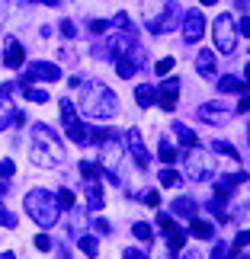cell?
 Here are the masks:
<instances>
[{
	"label": "cell",
	"instance_id": "obj_1",
	"mask_svg": "<svg viewBox=\"0 0 250 259\" xmlns=\"http://www.w3.org/2000/svg\"><path fill=\"white\" fill-rule=\"evenodd\" d=\"M29 160L35 166H58L64 160V144L58 132L45 122H32V144H29Z\"/></svg>",
	"mask_w": 250,
	"mask_h": 259
},
{
	"label": "cell",
	"instance_id": "obj_2",
	"mask_svg": "<svg viewBox=\"0 0 250 259\" xmlns=\"http://www.w3.org/2000/svg\"><path fill=\"white\" fill-rule=\"evenodd\" d=\"M81 96H77V109L87 118H113L119 112V99L106 83H81Z\"/></svg>",
	"mask_w": 250,
	"mask_h": 259
},
{
	"label": "cell",
	"instance_id": "obj_3",
	"mask_svg": "<svg viewBox=\"0 0 250 259\" xmlns=\"http://www.w3.org/2000/svg\"><path fill=\"white\" fill-rule=\"evenodd\" d=\"M26 211L39 227H55L58 218H61V208H58L55 195L45 192V189H32V192L26 195Z\"/></svg>",
	"mask_w": 250,
	"mask_h": 259
},
{
	"label": "cell",
	"instance_id": "obj_4",
	"mask_svg": "<svg viewBox=\"0 0 250 259\" xmlns=\"http://www.w3.org/2000/svg\"><path fill=\"white\" fill-rule=\"evenodd\" d=\"M212 42L222 55H234L237 52V23L231 13H222L212 23Z\"/></svg>",
	"mask_w": 250,
	"mask_h": 259
},
{
	"label": "cell",
	"instance_id": "obj_5",
	"mask_svg": "<svg viewBox=\"0 0 250 259\" xmlns=\"http://www.w3.org/2000/svg\"><path fill=\"white\" fill-rule=\"evenodd\" d=\"M186 163V179H196V183H202V179L212 173V157H208V151H202L199 144H193L183 157Z\"/></svg>",
	"mask_w": 250,
	"mask_h": 259
},
{
	"label": "cell",
	"instance_id": "obj_6",
	"mask_svg": "<svg viewBox=\"0 0 250 259\" xmlns=\"http://www.w3.org/2000/svg\"><path fill=\"white\" fill-rule=\"evenodd\" d=\"M58 109H61V125H64L67 138H71L74 144H87V128L81 125V118H77V106L71 103V99H61Z\"/></svg>",
	"mask_w": 250,
	"mask_h": 259
},
{
	"label": "cell",
	"instance_id": "obj_7",
	"mask_svg": "<svg viewBox=\"0 0 250 259\" xmlns=\"http://www.w3.org/2000/svg\"><path fill=\"white\" fill-rule=\"evenodd\" d=\"M13 83H0V128H7L10 122H16V125H23L26 122V115L23 112H19V109L13 106V99H10V96H13Z\"/></svg>",
	"mask_w": 250,
	"mask_h": 259
},
{
	"label": "cell",
	"instance_id": "obj_8",
	"mask_svg": "<svg viewBox=\"0 0 250 259\" xmlns=\"http://www.w3.org/2000/svg\"><path fill=\"white\" fill-rule=\"evenodd\" d=\"M119 160H122V144H119L116 138L109 135L106 141L99 144V166H103V176H106V173H116Z\"/></svg>",
	"mask_w": 250,
	"mask_h": 259
},
{
	"label": "cell",
	"instance_id": "obj_9",
	"mask_svg": "<svg viewBox=\"0 0 250 259\" xmlns=\"http://www.w3.org/2000/svg\"><path fill=\"white\" fill-rule=\"evenodd\" d=\"M154 103H161V109L164 112H173L176 109V99H180V77H173V74H167V80L161 83V90H154Z\"/></svg>",
	"mask_w": 250,
	"mask_h": 259
},
{
	"label": "cell",
	"instance_id": "obj_10",
	"mask_svg": "<svg viewBox=\"0 0 250 259\" xmlns=\"http://www.w3.org/2000/svg\"><path fill=\"white\" fill-rule=\"evenodd\" d=\"M61 77V67L58 64H48V61H32L26 67V80H45V83H55Z\"/></svg>",
	"mask_w": 250,
	"mask_h": 259
},
{
	"label": "cell",
	"instance_id": "obj_11",
	"mask_svg": "<svg viewBox=\"0 0 250 259\" xmlns=\"http://www.w3.org/2000/svg\"><path fill=\"white\" fill-rule=\"evenodd\" d=\"M202 32H205L202 13H199V10H189L186 19H183V38H186V45H196L199 38H202Z\"/></svg>",
	"mask_w": 250,
	"mask_h": 259
},
{
	"label": "cell",
	"instance_id": "obj_12",
	"mask_svg": "<svg viewBox=\"0 0 250 259\" xmlns=\"http://www.w3.org/2000/svg\"><path fill=\"white\" fill-rule=\"evenodd\" d=\"M167 4L170 0H141V16H145V23L154 35H157V19H161V13L167 10Z\"/></svg>",
	"mask_w": 250,
	"mask_h": 259
},
{
	"label": "cell",
	"instance_id": "obj_13",
	"mask_svg": "<svg viewBox=\"0 0 250 259\" xmlns=\"http://www.w3.org/2000/svg\"><path fill=\"white\" fill-rule=\"evenodd\" d=\"M128 151H132V157H135V163H138V170H148L151 166V157H148V151H145V141H141V135L135 132H128Z\"/></svg>",
	"mask_w": 250,
	"mask_h": 259
},
{
	"label": "cell",
	"instance_id": "obj_14",
	"mask_svg": "<svg viewBox=\"0 0 250 259\" xmlns=\"http://www.w3.org/2000/svg\"><path fill=\"white\" fill-rule=\"evenodd\" d=\"M180 23H183V13H180V7H176V4H167L164 16L157 19V35H161V32H176Z\"/></svg>",
	"mask_w": 250,
	"mask_h": 259
},
{
	"label": "cell",
	"instance_id": "obj_15",
	"mask_svg": "<svg viewBox=\"0 0 250 259\" xmlns=\"http://www.w3.org/2000/svg\"><path fill=\"white\" fill-rule=\"evenodd\" d=\"M196 67H199V77H205V80H212V77L218 74V61H215L212 48H202V52H199Z\"/></svg>",
	"mask_w": 250,
	"mask_h": 259
},
{
	"label": "cell",
	"instance_id": "obj_16",
	"mask_svg": "<svg viewBox=\"0 0 250 259\" xmlns=\"http://www.w3.org/2000/svg\"><path fill=\"white\" fill-rule=\"evenodd\" d=\"M4 61H7V67H23L26 64V52H23V45L16 42V38H7V48H4Z\"/></svg>",
	"mask_w": 250,
	"mask_h": 259
},
{
	"label": "cell",
	"instance_id": "obj_17",
	"mask_svg": "<svg viewBox=\"0 0 250 259\" xmlns=\"http://www.w3.org/2000/svg\"><path fill=\"white\" fill-rule=\"evenodd\" d=\"M199 118L202 122H212V125H225L228 118H231V112L222 106H199Z\"/></svg>",
	"mask_w": 250,
	"mask_h": 259
},
{
	"label": "cell",
	"instance_id": "obj_18",
	"mask_svg": "<svg viewBox=\"0 0 250 259\" xmlns=\"http://www.w3.org/2000/svg\"><path fill=\"white\" fill-rule=\"evenodd\" d=\"M189 234H193V237H199V240H212V237H215V227H212V221L193 218V221H189Z\"/></svg>",
	"mask_w": 250,
	"mask_h": 259
},
{
	"label": "cell",
	"instance_id": "obj_19",
	"mask_svg": "<svg viewBox=\"0 0 250 259\" xmlns=\"http://www.w3.org/2000/svg\"><path fill=\"white\" fill-rule=\"evenodd\" d=\"M106 202H103V186L99 183H87V208L90 211H99Z\"/></svg>",
	"mask_w": 250,
	"mask_h": 259
},
{
	"label": "cell",
	"instance_id": "obj_20",
	"mask_svg": "<svg viewBox=\"0 0 250 259\" xmlns=\"http://www.w3.org/2000/svg\"><path fill=\"white\" fill-rule=\"evenodd\" d=\"M154 96H157V93H154L151 83H138V87H135V103L141 106V109H151V106H154Z\"/></svg>",
	"mask_w": 250,
	"mask_h": 259
},
{
	"label": "cell",
	"instance_id": "obj_21",
	"mask_svg": "<svg viewBox=\"0 0 250 259\" xmlns=\"http://www.w3.org/2000/svg\"><path fill=\"white\" fill-rule=\"evenodd\" d=\"M218 90H222V93H244V90H247V83L228 74V77H218Z\"/></svg>",
	"mask_w": 250,
	"mask_h": 259
},
{
	"label": "cell",
	"instance_id": "obj_22",
	"mask_svg": "<svg viewBox=\"0 0 250 259\" xmlns=\"http://www.w3.org/2000/svg\"><path fill=\"white\" fill-rule=\"evenodd\" d=\"M77 243H81L84 256H90V259H93V256L99 253V240H96L93 234H81V237H77Z\"/></svg>",
	"mask_w": 250,
	"mask_h": 259
},
{
	"label": "cell",
	"instance_id": "obj_23",
	"mask_svg": "<svg viewBox=\"0 0 250 259\" xmlns=\"http://www.w3.org/2000/svg\"><path fill=\"white\" fill-rule=\"evenodd\" d=\"M173 132H176V138H180V144H186V147H193V144H199V138H196V132L193 128H186V125H173Z\"/></svg>",
	"mask_w": 250,
	"mask_h": 259
},
{
	"label": "cell",
	"instance_id": "obj_24",
	"mask_svg": "<svg viewBox=\"0 0 250 259\" xmlns=\"http://www.w3.org/2000/svg\"><path fill=\"white\" fill-rule=\"evenodd\" d=\"M55 202H58V208H61V211H71V208L77 205V198H74V192H71V189H58Z\"/></svg>",
	"mask_w": 250,
	"mask_h": 259
},
{
	"label": "cell",
	"instance_id": "obj_25",
	"mask_svg": "<svg viewBox=\"0 0 250 259\" xmlns=\"http://www.w3.org/2000/svg\"><path fill=\"white\" fill-rule=\"evenodd\" d=\"M173 214L196 218V202H193V198H176V202H173Z\"/></svg>",
	"mask_w": 250,
	"mask_h": 259
},
{
	"label": "cell",
	"instance_id": "obj_26",
	"mask_svg": "<svg viewBox=\"0 0 250 259\" xmlns=\"http://www.w3.org/2000/svg\"><path fill=\"white\" fill-rule=\"evenodd\" d=\"M81 176L87 179V183H96V179L103 176V166H99V163H87V160H84V163H81Z\"/></svg>",
	"mask_w": 250,
	"mask_h": 259
},
{
	"label": "cell",
	"instance_id": "obj_27",
	"mask_svg": "<svg viewBox=\"0 0 250 259\" xmlns=\"http://www.w3.org/2000/svg\"><path fill=\"white\" fill-rule=\"evenodd\" d=\"M71 214H74V218H71V234H74V237H81V234H87V231H84V227H87V221H84L81 208L74 205V208H71Z\"/></svg>",
	"mask_w": 250,
	"mask_h": 259
},
{
	"label": "cell",
	"instance_id": "obj_28",
	"mask_svg": "<svg viewBox=\"0 0 250 259\" xmlns=\"http://www.w3.org/2000/svg\"><path fill=\"white\" fill-rule=\"evenodd\" d=\"M167 246H170L173 253H176V250H183V246H186V234L180 231V227H176V231H170V234H167Z\"/></svg>",
	"mask_w": 250,
	"mask_h": 259
},
{
	"label": "cell",
	"instance_id": "obj_29",
	"mask_svg": "<svg viewBox=\"0 0 250 259\" xmlns=\"http://www.w3.org/2000/svg\"><path fill=\"white\" fill-rule=\"evenodd\" d=\"M132 234L138 237V240H151V237H154V227L148 224V221H135V227H132Z\"/></svg>",
	"mask_w": 250,
	"mask_h": 259
},
{
	"label": "cell",
	"instance_id": "obj_30",
	"mask_svg": "<svg viewBox=\"0 0 250 259\" xmlns=\"http://www.w3.org/2000/svg\"><path fill=\"white\" fill-rule=\"evenodd\" d=\"M180 183H183V176H180L176 170H161V186H167V189H176Z\"/></svg>",
	"mask_w": 250,
	"mask_h": 259
},
{
	"label": "cell",
	"instance_id": "obj_31",
	"mask_svg": "<svg viewBox=\"0 0 250 259\" xmlns=\"http://www.w3.org/2000/svg\"><path fill=\"white\" fill-rule=\"evenodd\" d=\"M157 231H161V234H170V231H176V221H173V218H170V214H161V211H157Z\"/></svg>",
	"mask_w": 250,
	"mask_h": 259
},
{
	"label": "cell",
	"instance_id": "obj_32",
	"mask_svg": "<svg viewBox=\"0 0 250 259\" xmlns=\"http://www.w3.org/2000/svg\"><path fill=\"white\" fill-rule=\"evenodd\" d=\"M157 154H161V160H164V163H173L176 157H180V154H176V147L170 144V141H161V151H157Z\"/></svg>",
	"mask_w": 250,
	"mask_h": 259
},
{
	"label": "cell",
	"instance_id": "obj_33",
	"mask_svg": "<svg viewBox=\"0 0 250 259\" xmlns=\"http://www.w3.org/2000/svg\"><path fill=\"white\" fill-rule=\"evenodd\" d=\"M212 151H218V154H225V157H237V151L228 141H212Z\"/></svg>",
	"mask_w": 250,
	"mask_h": 259
},
{
	"label": "cell",
	"instance_id": "obj_34",
	"mask_svg": "<svg viewBox=\"0 0 250 259\" xmlns=\"http://www.w3.org/2000/svg\"><path fill=\"white\" fill-rule=\"evenodd\" d=\"M231 246H234V253H241L244 246H250V231H241V234L234 237V243H231Z\"/></svg>",
	"mask_w": 250,
	"mask_h": 259
},
{
	"label": "cell",
	"instance_id": "obj_35",
	"mask_svg": "<svg viewBox=\"0 0 250 259\" xmlns=\"http://www.w3.org/2000/svg\"><path fill=\"white\" fill-rule=\"evenodd\" d=\"M113 26H116V29H125V32H135V29H132V23H128V13H116Z\"/></svg>",
	"mask_w": 250,
	"mask_h": 259
},
{
	"label": "cell",
	"instance_id": "obj_36",
	"mask_svg": "<svg viewBox=\"0 0 250 259\" xmlns=\"http://www.w3.org/2000/svg\"><path fill=\"white\" fill-rule=\"evenodd\" d=\"M0 224H4V227H16V214L7 211L4 205H0Z\"/></svg>",
	"mask_w": 250,
	"mask_h": 259
},
{
	"label": "cell",
	"instance_id": "obj_37",
	"mask_svg": "<svg viewBox=\"0 0 250 259\" xmlns=\"http://www.w3.org/2000/svg\"><path fill=\"white\" fill-rule=\"evenodd\" d=\"M141 198H145V205H151V208H161V192H154V189H148V192H145Z\"/></svg>",
	"mask_w": 250,
	"mask_h": 259
},
{
	"label": "cell",
	"instance_id": "obj_38",
	"mask_svg": "<svg viewBox=\"0 0 250 259\" xmlns=\"http://www.w3.org/2000/svg\"><path fill=\"white\" fill-rule=\"evenodd\" d=\"M58 29H61L64 38H74V35H77V26L71 23V19H61V26H58Z\"/></svg>",
	"mask_w": 250,
	"mask_h": 259
},
{
	"label": "cell",
	"instance_id": "obj_39",
	"mask_svg": "<svg viewBox=\"0 0 250 259\" xmlns=\"http://www.w3.org/2000/svg\"><path fill=\"white\" fill-rule=\"evenodd\" d=\"M173 64H176L173 58H161V61H157V67H154V71H157V74H170V71H173Z\"/></svg>",
	"mask_w": 250,
	"mask_h": 259
},
{
	"label": "cell",
	"instance_id": "obj_40",
	"mask_svg": "<svg viewBox=\"0 0 250 259\" xmlns=\"http://www.w3.org/2000/svg\"><path fill=\"white\" fill-rule=\"evenodd\" d=\"M16 173V163L10 160V157H4V160H0V176H13Z\"/></svg>",
	"mask_w": 250,
	"mask_h": 259
},
{
	"label": "cell",
	"instance_id": "obj_41",
	"mask_svg": "<svg viewBox=\"0 0 250 259\" xmlns=\"http://www.w3.org/2000/svg\"><path fill=\"white\" fill-rule=\"evenodd\" d=\"M93 231H96L99 237H106V234H113V227H109V221H103V218H99V221H93Z\"/></svg>",
	"mask_w": 250,
	"mask_h": 259
},
{
	"label": "cell",
	"instance_id": "obj_42",
	"mask_svg": "<svg viewBox=\"0 0 250 259\" xmlns=\"http://www.w3.org/2000/svg\"><path fill=\"white\" fill-rule=\"evenodd\" d=\"M35 250H52V237H48V234H39L35 237Z\"/></svg>",
	"mask_w": 250,
	"mask_h": 259
},
{
	"label": "cell",
	"instance_id": "obj_43",
	"mask_svg": "<svg viewBox=\"0 0 250 259\" xmlns=\"http://www.w3.org/2000/svg\"><path fill=\"white\" fill-rule=\"evenodd\" d=\"M237 32L250 38V16H241V26H237Z\"/></svg>",
	"mask_w": 250,
	"mask_h": 259
},
{
	"label": "cell",
	"instance_id": "obj_44",
	"mask_svg": "<svg viewBox=\"0 0 250 259\" xmlns=\"http://www.w3.org/2000/svg\"><path fill=\"white\" fill-rule=\"evenodd\" d=\"M122 259H148V256H145L141 250H135V246H132V250H125V253H122Z\"/></svg>",
	"mask_w": 250,
	"mask_h": 259
},
{
	"label": "cell",
	"instance_id": "obj_45",
	"mask_svg": "<svg viewBox=\"0 0 250 259\" xmlns=\"http://www.w3.org/2000/svg\"><path fill=\"white\" fill-rule=\"evenodd\" d=\"M90 32H106V23H103V19H93V23H90Z\"/></svg>",
	"mask_w": 250,
	"mask_h": 259
},
{
	"label": "cell",
	"instance_id": "obj_46",
	"mask_svg": "<svg viewBox=\"0 0 250 259\" xmlns=\"http://www.w3.org/2000/svg\"><path fill=\"white\" fill-rule=\"evenodd\" d=\"M237 112H250V96H244L241 103H237Z\"/></svg>",
	"mask_w": 250,
	"mask_h": 259
},
{
	"label": "cell",
	"instance_id": "obj_47",
	"mask_svg": "<svg viewBox=\"0 0 250 259\" xmlns=\"http://www.w3.org/2000/svg\"><path fill=\"white\" fill-rule=\"evenodd\" d=\"M55 259H71V256H67V250H64V246H58V256Z\"/></svg>",
	"mask_w": 250,
	"mask_h": 259
},
{
	"label": "cell",
	"instance_id": "obj_48",
	"mask_svg": "<svg viewBox=\"0 0 250 259\" xmlns=\"http://www.w3.org/2000/svg\"><path fill=\"white\" fill-rule=\"evenodd\" d=\"M234 7L237 10H247V0H234Z\"/></svg>",
	"mask_w": 250,
	"mask_h": 259
},
{
	"label": "cell",
	"instance_id": "obj_49",
	"mask_svg": "<svg viewBox=\"0 0 250 259\" xmlns=\"http://www.w3.org/2000/svg\"><path fill=\"white\" fill-rule=\"evenodd\" d=\"M199 4H202V7H215L218 0H199Z\"/></svg>",
	"mask_w": 250,
	"mask_h": 259
},
{
	"label": "cell",
	"instance_id": "obj_50",
	"mask_svg": "<svg viewBox=\"0 0 250 259\" xmlns=\"http://www.w3.org/2000/svg\"><path fill=\"white\" fill-rule=\"evenodd\" d=\"M0 259H16V256H13V253H10V250H7V253H0Z\"/></svg>",
	"mask_w": 250,
	"mask_h": 259
},
{
	"label": "cell",
	"instance_id": "obj_51",
	"mask_svg": "<svg viewBox=\"0 0 250 259\" xmlns=\"http://www.w3.org/2000/svg\"><path fill=\"white\" fill-rule=\"evenodd\" d=\"M244 74H247V90H250V64L244 67Z\"/></svg>",
	"mask_w": 250,
	"mask_h": 259
},
{
	"label": "cell",
	"instance_id": "obj_52",
	"mask_svg": "<svg viewBox=\"0 0 250 259\" xmlns=\"http://www.w3.org/2000/svg\"><path fill=\"white\" fill-rule=\"evenodd\" d=\"M42 4H48V7H58V0H42Z\"/></svg>",
	"mask_w": 250,
	"mask_h": 259
},
{
	"label": "cell",
	"instance_id": "obj_53",
	"mask_svg": "<svg viewBox=\"0 0 250 259\" xmlns=\"http://www.w3.org/2000/svg\"><path fill=\"white\" fill-rule=\"evenodd\" d=\"M183 259H196V256H193V253H186V256H183Z\"/></svg>",
	"mask_w": 250,
	"mask_h": 259
},
{
	"label": "cell",
	"instance_id": "obj_54",
	"mask_svg": "<svg viewBox=\"0 0 250 259\" xmlns=\"http://www.w3.org/2000/svg\"><path fill=\"white\" fill-rule=\"evenodd\" d=\"M154 259H167V256H154Z\"/></svg>",
	"mask_w": 250,
	"mask_h": 259
},
{
	"label": "cell",
	"instance_id": "obj_55",
	"mask_svg": "<svg viewBox=\"0 0 250 259\" xmlns=\"http://www.w3.org/2000/svg\"><path fill=\"white\" fill-rule=\"evenodd\" d=\"M26 4H32V0H26Z\"/></svg>",
	"mask_w": 250,
	"mask_h": 259
},
{
	"label": "cell",
	"instance_id": "obj_56",
	"mask_svg": "<svg viewBox=\"0 0 250 259\" xmlns=\"http://www.w3.org/2000/svg\"><path fill=\"white\" fill-rule=\"evenodd\" d=\"M247 138H250V132H247Z\"/></svg>",
	"mask_w": 250,
	"mask_h": 259
}]
</instances>
